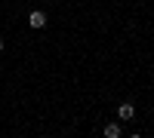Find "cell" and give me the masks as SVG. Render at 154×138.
Here are the masks:
<instances>
[{
  "label": "cell",
  "mask_w": 154,
  "mask_h": 138,
  "mask_svg": "<svg viewBox=\"0 0 154 138\" xmlns=\"http://www.w3.org/2000/svg\"><path fill=\"white\" fill-rule=\"evenodd\" d=\"M28 25H31V28H37V31H40L43 25H46V16H43L40 9H34V12H28Z\"/></svg>",
  "instance_id": "cell-1"
},
{
  "label": "cell",
  "mask_w": 154,
  "mask_h": 138,
  "mask_svg": "<svg viewBox=\"0 0 154 138\" xmlns=\"http://www.w3.org/2000/svg\"><path fill=\"white\" fill-rule=\"evenodd\" d=\"M0 52H3V40H0Z\"/></svg>",
  "instance_id": "cell-4"
},
{
  "label": "cell",
  "mask_w": 154,
  "mask_h": 138,
  "mask_svg": "<svg viewBox=\"0 0 154 138\" xmlns=\"http://www.w3.org/2000/svg\"><path fill=\"white\" fill-rule=\"evenodd\" d=\"M105 138H120V126L117 123H108L105 126Z\"/></svg>",
  "instance_id": "cell-3"
},
{
  "label": "cell",
  "mask_w": 154,
  "mask_h": 138,
  "mask_svg": "<svg viewBox=\"0 0 154 138\" xmlns=\"http://www.w3.org/2000/svg\"><path fill=\"white\" fill-rule=\"evenodd\" d=\"M117 117H120V120H133V117H136V107H133V104H120V107H117Z\"/></svg>",
  "instance_id": "cell-2"
},
{
  "label": "cell",
  "mask_w": 154,
  "mask_h": 138,
  "mask_svg": "<svg viewBox=\"0 0 154 138\" xmlns=\"http://www.w3.org/2000/svg\"><path fill=\"white\" fill-rule=\"evenodd\" d=\"M133 138H142V135H133Z\"/></svg>",
  "instance_id": "cell-5"
}]
</instances>
